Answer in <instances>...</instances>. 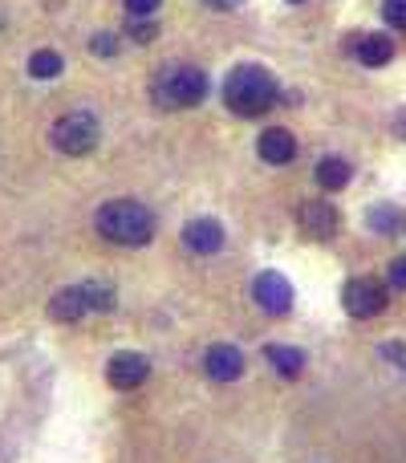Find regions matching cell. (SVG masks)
<instances>
[{
  "mask_svg": "<svg viewBox=\"0 0 406 463\" xmlns=\"http://www.w3.org/2000/svg\"><path fill=\"white\" fill-rule=\"evenodd\" d=\"M280 98V86L264 65H236L223 81V102L236 118H260L277 106Z\"/></svg>",
  "mask_w": 406,
  "mask_h": 463,
  "instance_id": "obj_1",
  "label": "cell"
},
{
  "mask_svg": "<svg viewBox=\"0 0 406 463\" xmlns=\"http://www.w3.org/2000/svg\"><path fill=\"white\" fill-rule=\"evenodd\" d=\"M98 232H102L110 244L138 248L155 236V216L135 200H110L98 208Z\"/></svg>",
  "mask_w": 406,
  "mask_h": 463,
  "instance_id": "obj_2",
  "label": "cell"
},
{
  "mask_svg": "<svg viewBox=\"0 0 406 463\" xmlns=\"http://www.w3.org/2000/svg\"><path fill=\"white\" fill-rule=\"evenodd\" d=\"M207 94V73L195 65L171 61L151 78V98L163 110H184V106H200Z\"/></svg>",
  "mask_w": 406,
  "mask_h": 463,
  "instance_id": "obj_3",
  "label": "cell"
},
{
  "mask_svg": "<svg viewBox=\"0 0 406 463\" xmlns=\"http://www.w3.org/2000/svg\"><path fill=\"white\" fill-rule=\"evenodd\" d=\"M98 118L94 114H65L61 122L53 127V146L61 155H73V159H81V155H90L98 146Z\"/></svg>",
  "mask_w": 406,
  "mask_h": 463,
  "instance_id": "obj_4",
  "label": "cell"
},
{
  "mask_svg": "<svg viewBox=\"0 0 406 463\" xmlns=\"http://www.w3.org/2000/svg\"><path fill=\"white\" fill-rule=\"evenodd\" d=\"M386 288H382V280H374V277H354V280H345V288H342V305H345V313L350 317H358V321H370V317H378V313L386 309Z\"/></svg>",
  "mask_w": 406,
  "mask_h": 463,
  "instance_id": "obj_5",
  "label": "cell"
},
{
  "mask_svg": "<svg viewBox=\"0 0 406 463\" xmlns=\"http://www.w3.org/2000/svg\"><path fill=\"white\" fill-rule=\"evenodd\" d=\"M252 297L272 317H285V313L293 309V285H288L280 272H260V277L252 280Z\"/></svg>",
  "mask_w": 406,
  "mask_h": 463,
  "instance_id": "obj_6",
  "label": "cell"
},
{
  "mask_svg": "<svg viewBox=\"0 0 406 463\" xmlns=\"http://www.w3.org/2000/svg\"><path fill=\"white\" fill-rule=\"evenodd\" d=\"M297 224H301L305 236L313 240H329L342 224V216H337V208L329 200H305L301 208H297Z\"/></svg>",
  "mask_w": 406,
  "mask_h": 463,
  "instance_id": "obj_7",
  "label": "cell"
},
{
  "mask_svg": "<svg viewBox=\"0 0 406 463\" xmlns=\"http://www.w3.org/2000/svg\"><path fill=\"white\" fill-rule=\"evenodd\" d=\"M146 374H151V362L143 358V354H114L110 366H106V378H110V386H118V391H135V386L146 383Z\"/></svg>",
  "mask_w": 406,
  "mask_h": 463,
  "instance_id": "obj_8",
  "label": "cell"
},
{
  "mask_svg": "<svg viewBox=\"0 0 406 463\" xmlns=\"http://www.w3.org/2000/svg\"><path fill=\"white\" fill-rule=\"evenodd\" d=\"M203 366L207 374L215 378V383H236L240 374H244V354L236 350V345H212V350L203 354Z\"/></svg>",
  "mask_w": 406,
  "mask_h": 463,
  "instance_id": "obj_9",
  "label": "cell"
},
{
  "mask_svg": "<svg viewBox=\"0 0 406 463\" xmlns=\"http://www.w3.org/2000/svg\"><path fill=\"white\" fill-rule=\"evenodd\" d=\"M256 151H260L264 163H272V167H285V163L297 159V138L288 135L285 127H272V130H264V135H260Z\"/></svg>",
  "mask_w": 406,
  "mask_h": 463,
  "instance_id": "obj_10",
  "label": "cell"
},
{
  "mask_svg": "<svg viewBox=\"0 0 406 463\" xmlns=\"http://www.w3.org/2000/svg\"><path fill=\"white\" fill-rule=\"evenodd\" d=\"M350 49L362 65H370V70H378V65H386L394 57V41L382 37V33H354Z\"/></svg>",
  "mask_w": 406,
  "mask_h": 463,
  "instance_id": "obj_11",
  "label": "cell"
},
{
  "mask_svg": "<svg viewBox=\"0 0 406 463\" xmlns=\"http://www.w3.org/2000/svg\"><path fill=\"white\" fill-rule=\"evenodd\" d=\"M184 244L200 256H212L223 248V228L215 224V220H192V224L184 228Z\"/></svg>",
  "mask_w": 406,
  "mask_h": 463,
  "instance_id": "obj_12",
  "label": "cell"
},
{
  "mask_svg": "<svg viewBox=\"0 0 406 463\" xmlns=\"http://www.w3.org/2000/svg\"><path fill=\"white\" fill-rule=\"evenodd\" d=\"M86 309H90V301H86V288H81V285L78 288H61V293L49 301V317L65 321V326H70V321H78Z\"/></svg>",
  "mask_w": 406,
  "mask_h": 463,
  "instance_id": "obj_13",
  "label": "cell"
},
{
  "mask_svg": "<svg viewBox=\"0 0 406 463\" xmlns=\"http://www.w3.org/2000/svg\"><path fill=\"white\" fill-rule=\"evenodd\" d=\"M350 179H354V167L345 159H337V155H326V159L317 163V184L326 187V192H342Z\"/></svg>",
  "mask_w": 406,
  "mask_h": 463,
  "instance_id": "obj_14",
  "label": "cell"
},
{
  "mask_svg": "<svg viewBox=\"0 0 406 463\" xmlns=\"http://www.w3.org/2000/svg\"><path fill=\"white\" fill-rule=\"evenodd\" d=\"M264 358H269L272 370H277V374H285V378H297L305 370V354L293 350V345H269V350H264Z\"/></svg>",
  "mask_w": 406,
  "mask_h": 463,
  "instance_id": "obj_15",
  "label": "cell"
},
{
  "mask_svg": "<svg viewBox=\"0 0 406 463\" xmlns=\"http://www.w3.org/2000/svg\"><path fill=\"white\" fill-rule=\"evenodd\" d=\"M366 224L374 232H386V236H399V232H406V216L399 208H391V203H382V208L366 212Z\"/></svg>",
  "mask_w": 406,
  "mask_h": 463,
  "instance_id": "obj_16",
  "label": "cell"
},
{
  "mask_svg": "<svg viewBox=\"0 0 406 463\" xmlns=\"http://www.w3.org/2000/svg\"><path fill=\"white\" fill-rule=\"evenodd\" d=\"M29 73L33 78H41V81L57 78V73H61V57H57L53 49H37V53L29 57Z\"/></svg>",
  "mask_w": 406,
  "mask_h": 463,
  "instance_id": "obj_17",
  "label": "cell"
},
{
  "mask_svg": "<svg viewBox=\"0 0 406 463\" xmlns=\"http://www.w3.org/2000/svg\"><path fill=\"white\" fill-rule=\"evenodd\" d=\"M81 288H86L90 309H114V293L106 285H94V280H90V285H81Z\"/></svg>",
  "mask_w": 406,
  "mask_h": 463,
  "instance_id": "obj_18",
  "label": "cell"
},
{
  "mask_svg": "<svg viewBox=\"0 0 406 463\" xmlns=\"http://www.w3.org/2000/svg\"><path fill=\"white\" fill-rule=\"evenodd\" d=\"M382 16L394 29H406V0H382Z\"/></svg>",
  "mask_w": 406,
  "mask_h": 463,
  "instance_id": "obj_19",
  "label": "cell"
},
{
  "mask_svg": "<svg viewBox=\"0 0 406 463\" xmlns=\"http://www.w3.org/2000/svg\"><path fill=\"white\" fill-rule=\"evenodd\" d=\"M90 49L102 53V57H110V53H118V37H114V33H98V37L90 41Z\"/></svg>",
  "mask_w": 406,
  "mask_h": 463,
  "instance_id": "obj_20",
  "label": "cell"
},
{
  "mask_svg": "<svg viewBox=\"0 0 406 463\" xmlns=\"http://www.w3.org/2000/svg\"><path fill=\"white\" fill-rule=\"evenodd\" d=\"M159 5H163V0H127V8H130L135 16H151V13H159Z\"/></svg>",
  "mask_w": 406,
  "mask_h": 463,
  "instance_id": "obj_21",
  "label": "cell"
},
{
  "mask_svg": "<svg viewBox=\"0 0 406 463\" xmlns=\"http://www.w3.org/2000/svg\"><path fill=\"white\" fill-rule=\"evenodd\" d=\"M391 285L402 288L406 293V256H399V260H391Z\"/></svg>",
  "mask_w": 406,
  "mask_h": 463,
  "instance_id": "obj_22",
  "label": "cell"
},
{
  "mask_svg": "<svg viewBox=\"0 0 406 463\" xmlns=\"http://www.w3.org/2000/svg\"><path fill=\"white\" fill-rule=\"evenodd\" d=\"M130 33H135V41H151V37H155V24L138 21V24H130Z\"/></svg>",
  "mask_w": 406,
  "mask_h": 463,
  "instance_id": "obj_23",
  "label": "cell"
},
{
  "mask_svg": "<svg viewBox=\"0 0 406 463\" xmlns=\"http://www.w3.org/2000/svg\"><path fill=\"white\" fill-rule=\"evenodd\" d=\"M382 354H386V358H394V362H399V366H406V350H402V345H399V342L382 345Z\"/></svg>",
  "mask_w": 406,
  "mask_h": 463,
  "instance_id": "obj_24",
  "label": "cell"
},
{
  "mask_svg": "<svg viewBox=\"0 0 406 463\" xmlns=\"http://www.w3.org/2000/svg\"><path fill=\"white\" fill-rule=\"evenodd\" d=\"M207 5H212V8H236L240 0H207Z\"/></svg>",
  "mask_w": 406,
  "mask_h": 463,
  "instance_id": "obj_25",
  "label": "cell"
},
{
  "mask_svg": "<svg viewBox=\"0 0 406 463\" xmlns=\"http://www.w3.org/2000/svg\"><path fill=\"white\" fill-rule=\"evenodd\" d=\"M293 5H301V0H293Z\"/></svg>",
  "mask_w": 406,
  "mask_h": 463,
  "instance_id": "obj_26",
  "label": "cell"
}]
</instances>
